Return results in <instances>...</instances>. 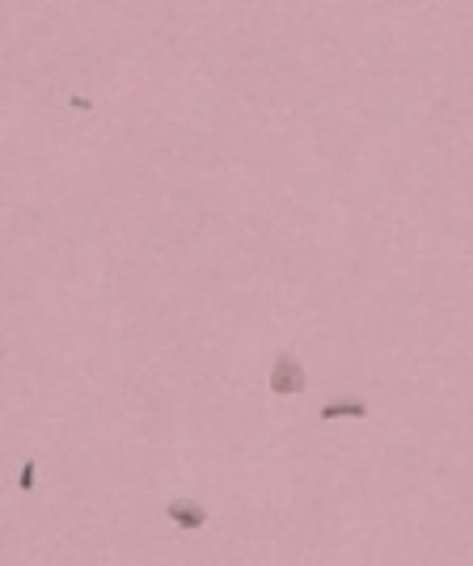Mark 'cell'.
Here are the masks:
<instances>
[{
    "label": "cell",
    "mask_w": 473,
    "mask_h": 566,
    "mask_svg": "<svg viewBox=\"0 0 473 566\" xmlns=\"http://www.w3.org/2000/svg\"><path fill=\"white\" fill-rule=\"evenodd\" d=\"M300 389H305V364H300L292 351H279L271 364V393L275 398H292Z\"/></svg>",
    "instance_id": "obj_1"
},
{
    "label": "cell",
    "mask_w": 473,
    "mask_h": 566,
    "mask_svg": "<svg viewBox=\"0 0 473 566\" xmlns=\"http://www.w3.org/2000/svg\"><path fill=\"white\" fill-rule=\"evenodd\" d=\"M165 516L174 520L182 533H195V528L207 524V507L195 503V499H186V495H178V499H169V503H165Z\"/></svg>",
    "instance_id": "obj_2"
},
{
    "label": "cell",
    "mask_w": 473,
    "mask_h": 566,
    "mask_svg": "<svg viewBox=\"0 0 473 566\" xmlns=\"http://www.w3.org/2000/svg\"><path fill=\"white\" fill-rule=\"evenodd\" d=\"M321 423H334V419H368V402L359 398H343V402H326L317 410Z\"/></svg>",
    "instance_id": "obj_3"
},
{
    "label": "cell",
    "mask_w": 473,
    "mask_h": 566,
    "mask_svg": "<svg viewBox=\"0 0 473 566\" xmlns=\"http://www.w3.org/2000/svg\"><path fill=\"white\" fill-rule=\"evenodd\" d=\"M34 478H39V474H34V461H26L22 465V482H17V486H22V495H30V490H34Z\"/></svg>",
    "instance_id": "obj_4"
}]
</instances>
